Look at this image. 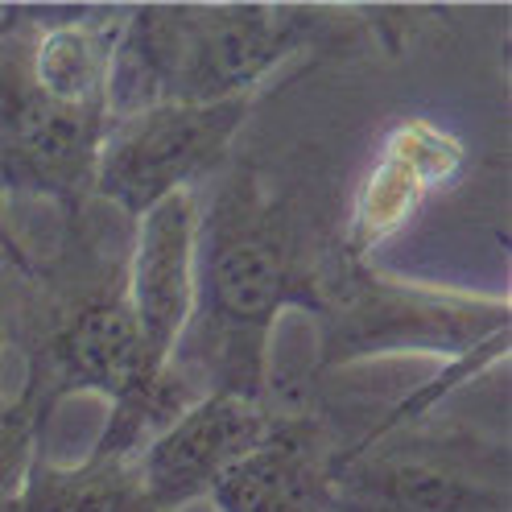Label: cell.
Segmentation results:
<instances>
[{
	"instance_id": "cell-1",
	"label": "cell",
	"mask_w": 512,
	"mask_h": 512,
	"mask_svg": "<svg viewBox=\"0 0 512 512\" xmlns=\"http://www.w3.org/2000/svg\"><path fill=\"white\" fill-rule=\"evenodd\" d=\"M244 100L223 104H157L137 116H124V128L100 149L95 170L108 195L145 215L157 199L182 190L232 137Z\"/></svg>"
},
{
	"instance_id": "cell-2",
	"label": "cell",
	"mask_w": 512,
	"mask_h": 512,
	"mask_svg": "<svg viewBox=\"0 0 512 512\" xmlns=\"http://www.w3.org/2000/svg\"><path fill=\"white\" fill-rule=\"evenodd\" d=\"M261 438H265V413L256 405V397L228 389L195 409H186L149 446L141 488L153 508L199 496Z\"/></svg>"
},
{
	"instance_id": "cell-3",
	"label": "cell",
	"mask_w": 512,
	"mask_h": 512,
	"mask_svg": "<svg viewBox=\"0 0 512 512\" xmlns=\"http://www.w3.org/2000/svg\"><path fill=\"white\" fill-rule=\"evenodd\" d=\"M195 248H199L195 195L182 186L145 211L137 261H133V302H128V310H133L145 335L153 364L166 360V351L174 347L190 310H195V290H199Z\"/></svg>"
},
{
	"instance_id": "cell-4",
	"label": "cell",
	"mask_w": 512,
	"mask_h": 512,
	"mask_svg": "<svg viewBox=\"0 0 512 512\" xmlns=\"http://www.w3.org/2000/svg\"><path fill=\"white\" fill-rule=\"evenodd\" d=\"M0 153L29 178L71 186L100 157V104H62L34 75L5 67L0 75Z\"/></svg>"
},
{
	"instance_id": "cell-5",
	"label": "cell",
	"mask_w": 512,
	"mask_h": 512,
	"mask_svg": "<svg viewBox=\"0 0 512 512\" xmlns=\"http://www.w3.org/2000/svg\"><path fill=\"white\" fill-rule=\"evenodd\" d=\"M285 236L256 199H232L219 211V232L207 248V298L219 323L240 331H261L285 294Z\"/></svg>"
},
{
	"instance_id": "cell-6",
	"label": "cell",
	"mask_w": 512,
	"mask_h": 512,
	"mask_svg": "<svg viewBox=\"0 0 512 512\" xmlns=\"http://www.w3.org/2000/svg\"><path fill=\"white\" fill-rule=\"evenodd\" d=\"M223 512H310L318 496V471L310 442L294 430H265L211 484Z\"/></svg>"
},
{
	"instance_id": "cell-7",
	"label": "cell",
	"mask_w": 512,
	"mask_h": 512,
	"mask_svg": "<svg viewBox=\"0 0 512 512\" xmlns=\"http://www.w3.org/2000/svg\"><path fill=\"white\" fill-rule=\"evenodd\" d=\"M62 360L79 380L116 393L120 401L133 397L145 380L162 372V364H153L145 335L124 302L87 306L62 335Z\"/></svg>"
},
{
	"instance_id": "cell-8",
	"label": "cell",
	"mask_w": 512,
	"mask_h": 512,
	"mask_svg": "<svg viewBox=\"0 0 512 512\" xmlns=\"http://www.w3.org/2000/svg\"><path fill=\"white\" fill-rule=\"evenodd\" d=\"M360 496L376 512H471L484 504L463 475H451L434 463H393L368 471Z\"/></svg>"
},
{
	"instance_id": "cell-9",
	"label": "cell",
	"mask_w": 512,
	"mask_h": 512,
	"mask_svg": "<svg viewBox=\"0 0 512 512\" xmlns=\"http://www.w3.org/2000/svg\"><path fill=\"white\" fill-rule=\"evenodd\" d=\"M29 75L62 104H100L108 83V50L87 29H58L38 46Z\"/></svg>"
},
{
	"instance_id": "cell-10",
	"label": "cell",
	"mask_w": 512,
	"mask_h": 512,
	"mask_svg": "<svg viewBox=\"0 0 512 512\" xmlns=\"http://www.w3.org/2000/svg\"><path fill=\"white\" fill-rule=\"evenodd\" d=\"M34 512H157L141 488V475L124 471L120 463H100L91 471L67 475L50 484Z\"/></svg>"
},
{
	"instance_id": "cell-11",
	"label": "cell",
	"mask_w": 512,
	"mask_h": 512,
	"mask_svg": "<svg viewBox=\"0 0 512 512\" xmlns=\"http://www.w3.org/2000/svg\"><path fill=\"white\" fill-rule=\"evenodd\" d=\"M21 455H25V434L9 422H0V496L9 492V484L21 471Z\"/></svg>"
}]
</instances>
